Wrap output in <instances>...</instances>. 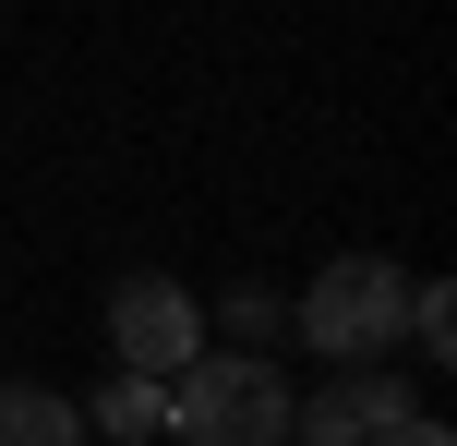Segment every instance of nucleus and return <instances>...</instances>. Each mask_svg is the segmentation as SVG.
Wrapping results in <instances>:
<instances>
[{"label":"nucleus","mask_w":457,"mask_h":446,"mask_svg":"<svg viewBox=\"0 0 457 446\" xmlns=\"http://www.w3.org/2000/svg\"><path fill=\"white\" fill-rule=\"evenodd\" d=\"M169 434H193V446H265V434H289V386H277V362H253V350H193L181 374H169Z\"/></svg>","instance_id":"nucleus-1"},{"label":"nucleus","mask_w":457,"mask_h":446,"mask_svg":"<svg viewBox=\"0 0 457 446\" xmlns=\"http://www.w3.org/2000/svg\"><path fill=\"white\" fill-rule=\"evenodd\" d=\"M301 338H313L325 362H373L386 338H410V278H397L386 254H349V265H325V278L301 290Z\"/></svg>","instance_id":"nucleus-2"},{"label":"nucleus","mask_w":457,"mask_h":446,"mask_svg":"<svg viewBox=\"0 0 457 446\" xmlns=\"http://www.w3.org/2000/svg\"><path fill=\"white\" fill-rule=\"evenodd\" d=\"M109 338H120V362H133V374L169 386L193 350H205V314H193L181 278H120V290H109Z\"/></svg>","instance_id":"nucleus-3"},{"label":"nucleus","mask_w":457,"mask_h":446,"mask_svg":"<svg viewBox=\"0 0 457 446\" xmlns=\"http://www.w3.org/2000/svg\"><path fill=\"white\" fill-rule=\"evenodd\" d=\"M289 434H313V446H337V434H421V446H434L445 423H434V410H410L397 386L349 374V386H325V399H289Z\"/></svg>","instance_id":"nucleus-4"},{"label":"nucleus","mask_w":457,"mask_h":446,"mask_svg":"<svg viewBox=\"0 0 457 446\" xmlns=\"http://www.w3.org/2000/svg\"><path fill=\"white\" fill-rule=\"evenodd\" d=\"M85 423H96V434H169V386L120 362V386H96V410H85Z\"/></svg>","instance_id":"nucleus-5"},{"label":"nucleus","mask_w":457,"mask_h":446,"mask_svg":"<svg viewBox=\"0 0 457 446\" xmlns=\"http://www.w3.org/2000/svg\"><path fill=\"white\" fill-rule=\"evenodd\" d=\"M0 434H12V446H72V434H85V410L48 399V386H0Z\"/></svg>","instance_id":"nucleus-6"},{"label":"nucleus","mask_w":457,"mask_h":446,"mask_svg":"<svg viewBox=\"0 0 457 446\" xmlns=\"http://www.w3.org/2000/svg\"><path fill=\"white\" fill-rule=\"evenodd\" d=\"M410 338H421V350H457V302H445V290H410Z\"/></svg>","instance_id":"nucleus-7"}]
</instances>
